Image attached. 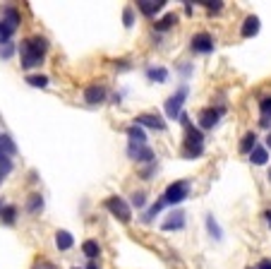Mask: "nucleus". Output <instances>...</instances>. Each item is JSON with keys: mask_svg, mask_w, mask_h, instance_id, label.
Returning a JSON list of instances; mask_svg holds the SVG:
<instances>
[{"mask_svg": "<svg viewBox=\"0 0 271 269\" xmlns=\"http://www.w3.org/2000/svg\"><path fill=\"white\" fill-rule=\"evenodd\" d=\"M173 24H178V17H175L173 12H171V15H166V17H161V20L156 22L154 27H156V32H168V29H171Z\"/></svg>", "mask_w": 271, "mask_h": 269, "instance_id": "20", "label": "nucleus"}, {"mask_svg": "<svg viewBox=\"0 0 271 269\" xmlns=\"http://www.w3.org/2000/svg\"><path fill=\"white\" fill-rule=\"evenodd\" d=\"M266 149H271V132L266 135Z\"/></svg>", "mask_w": 271, "mask_h": 269, "instance_id": "37", "label": "nucleus"}, {"mask_svg": "<svg viewBox=\"0 0 271 269\" xmlns=\"http://www.w3.org/2000/svg\"><path fill=\"white\" fill-rule=\"evenodd\" d=\"M206 228H209V233H211V238H216V240H221L223 238V233H221V226L216 224V219L209 214L206 216Z\"/></svg>", "mask_w": 271, "mask_h": 269, "instance_id": "26", "label": "nucleus"}, {"mask_svg": "<svg viewBox=\"0 0 271 269\" xmlns=\"http://www.w3.org/2000/svg\"><path fill=\"white\" fill-rule=\"evenodd\" d=\"M254 147H257V135H254V132H247V135L242 137V142H240V151H242V154H252Z\"/></svg>", "mask_w": 271, "mask_h": 269, "instance_id": "17", "label": "nucleus"}, {"mask_svg": "<svg viewBox=\"0 0 271 269\" xmlns=\"http://www.w3.org/2000/svg\"><path fill=\"white\" fill-rule=\"evenodd\" d=\"M127 156L140 163H154V151L147 144H130L127 147Z\"/></svg>", "mask_w": 271, "mask_h": 269, "instance_id": "8", "label": "nucleus"}, {"mask_svg": "<svg viewBox=\"0 0 271 269\" xmlns=\"http://www.w3.org/2000/svg\"><path fill=\"white\" fill-rule=\"evenodd\" d=\"M269 181H271V168H269Z\"/></svg>", "mask_w": 271, "mask_h": 269, "instance_id": "41", "label": "nucleus"}, {"mask_svg": "<svg viewBox=\"0 0 271 269\" xmlns=\"http://www.w3.org/2000/svg\"><path fill=\"white\" fill-rule=\"evenodd\" d=\"M55 245H58V250H70L75 245V238L70 236L67 231H58L55 233Z\"/></svg>", "mask_w": 271, "mask_h": 269, "instance_id": "15", "label": "nucleus"}, {"mask_svg": "<svg viewBox=\"0 0 271 269\" xmlns=\"http://www.w3.org/2000/svg\"><path fill=\"white\" fill-rule=\"evenodd\" d=\"M147 77H149L152 82H166V79H168V70H166V67H149V70H147Z\"/></svg>", "mask_w": 271, "mask_h": 269, "instance_id": "23", "label": "nucleus"}, {"mask_svg": "<svg viewBox=\"0 0 271 269\" xmlns=\"http://www.w3.org/2000/svg\"><path fill=\"white\" fill-rule=\"evenodd\" d=\"M163 205H166V202H163V200H159V202H156V205H154L152 209L147 212V216H144V221H152L154 216H156V214H159V212H161V209H163Z\"/></svg>", "mask_w": 271, "mask_h": 269, "instance_id": "29", "label": "nucleus"}, {"mask_svg": "<svg viewBox=\"0 0 271 269\" xmlns=\"http://www.w3.org/2000/svg\"><path fill=\"white\" fill-rule=\"evenodd\" d=\"M266 159H269V154H266V149H264V147H254V151L249 154V161L254 163V166H264V163H266Z\"/></svg>", "mask_w": 271, "mask_h": 269, "instance_id": "21", "label": "nucleus"}, {"mask_svg": "<svg viewBox=\"0 0 271 269\" xmlns=\"http://www.w3.org/2000/svg\"><path fill=\"white\" fill-rule=\"evenodd\" d=\"M183 226H185V214H183V212H173V214H171L161 224L163 231H180Z\"/></svg>", "mask_w": 271, "mask_h": 269, "instance_id": "13", "label": "nucleus"}, {"mask_svg": "<svg viewBox=\"0 0 271 269\" xmlns=\"http://www.w3.org/2000/svg\"><path fill=\"white\" fill-rule=\"evenodd\" d=\"M32 269H58V267H55L53 262H46V259H41V262H36Z\"/></svg>", "mask_w": 271, "mask_h": 269, "instance_id": "33", "label": "nucleus"}, {"mask_svg": "<svg viewBox=\"0 0 271 269\" xmlns=\"http://www.w3.org/2000/svg\"><path fill=\"white\" fill-rule=\"evenodd\" d=\"M106 97H108V92H106V86H101V84H89L87 89H84V101H87V104H91V106L103 104V101H106Z\"/></svg>", "mask_w": 271, "mask_h": 269, "instance_id": "10", "label": "nucleus"}, {"mask_svg": "<svg viewBox=\"0 0 271 269\" xmlns=\"http://www.w3.org/2000/svg\"><path fill=\"white\" fill-rule=\"evenodd\" d=\"M132 205L137 207V209H142V207L147 205V195H144V193H134V195H132Z\"/></svg>", "mask_w": 271, "mask_h": 269, "instance_id": "32", "label": "nucleus"}, {"mask_svg": "<svg viewBox=\"0 0 271 269\" xmlns=\"http://www.w3.org/2000/svg\"><path fill=\"white\" fill-rule=\"evenodd\" d=\"M0 151H3V154H8V156L17 154V144L10 140V135H0Z\"/></svg>", "mask_w": 271, "mask_h": 269, "instance_id": "22", "label": "nucleus"}, {"mask_svg": "<svg viewBox=\"0 0 271 269\" xmlns=\"http://www.w3.org/2000/svg\"><path fill=\"white\" fill-rule=\"evenodd\" d=\"M87 269H98V267H94V264H89V267Z\"/></svg>", "mask_w": 271, "mask_h": 269, "instance_id": "39", "label": "nucleus"}, {"mask_svg": "<svg viewBox=\"0 0 271 269\" xmlns=\"http://www.w3.org/2000/svg\"><path fill=\"white\" fill-rule=\"evenodd\" d=\"M226 113V108L223 106H218V108H204L202 113H199V128H204V130H211L214 125H218V118Z\"/></svg>", "mask_w": 271, "mask_h": 269, "instance_id": "6", "label": "nucleus"}, {"mask_svg": "<svg viewBox=\"0 0 271 269\" xmlns=\"http://www.w3.org/2000/svg\"><path fill=\"white\" fill-rule=\"evenodd\" d=\"M122 20H125V27H132V20H134V17H132V8H127V10H125Z\"/></svg>", "mask_w": 271, "mask_h": 269, "instance_id": "35", "label": "nucleus"}, {"mask_svg": "<svg viewBox=\"0 0 271 269\" xmlns=\"http://www.w3.org/2000/svg\"><path fill=\"white\" fill-rule=\"evenodd\" d=\"M0 221H5L8 226H12V224L17 221V207H15V205L0 207Z\"/></svg>", "mask_w": 271, "mask_h": 269, "instance_id": "16", "label": "nucleus"}, {"mask_svg": "<svg viewBox=\"0 0 271 269\" xmlns=\"http://www.w3.org/2000/svg\"><path fill=\"white\" fill-rule=\"evenodd\" d=\"M5 22L17 32V27H20V12L15 10V8H5Z\"/></svg>", "mask_w": 271, "mask_h": 269, "instance_id": "25", "label": "nucleus"}, {"mask_svg": "<svg viewBox=\"0 0 271 269\" xmlns=\"http://www.w3.org/2000/svg\"><path fill=\"white\" fill-rule=\"evenodd\" d=\"M72 269H79V267H72Z\"/></svg>", "mask_w": 271, "mask_h": 269, "instance_id": "43", "label": "nucleus"}, {"mask_svg": "<svg viewBox=\"0 0 271 269\" xmlns=\"http://www.w3.org/2000/svg\"><path fill=\"white\" fill-rule=\"evenodd\" d=\"M178 120L183 123V128H185L183 159H197V156H202V154H204V135H202V130L195 128V125L190 123L187 113H183Z\"/></svg>", "mask_w": 271, "mask_h": 269, "instance_id": "1", "label": "nucleus"}, {"mask_svg": "<svg viewBox=\"0 0 271 269\" xmlns=\"http://www.w3.org/2000/svg\"><path fill=\"white\" fill-rule=\"evenodd\" d=\"M249 269H257V267H249Z\"/></svg>", "mask_w": 271, "mask_h": 269, "instance_id": "42", "label": "nucleus"}, {"mask_svg": "<svg viewBox=\"0 0 271 269\" xmlns=\"http://www.w3.org/2000/svg\"><path fill=\"white\" fill-rule=\"evenodd\" d=\"M106 209H108V212L115 216L118 221H122V224H130V221H132L130 205H127L122 197H118V195H113V197H108V200H106Z\"/></svg>", "mask_w": 271, "mask_h": 269, "instance_id": "4", "label": "nucleus"}, {"mask_svg": "<svg viewBox=\"0 0 271 269\" xmlns=\"http://www.w3.org/2000/svg\"><path fill=\"white\" fill-rule=\"evenodd\" d=\"M12 34H15V29H12V27L5 20H0V43H8Z\"/></svg>", "mask_w": 271, "mask_h": 269, "instance_id": "27", "label": "nucleus"}, {"mask_svg": "<svg viewBox=\"0 0 271 269\" xmlns=\"http://www.w3.org/2000/svg\"><path fill=\"white\" fill-rule=\"evenodd\" d=\"M257 269H271V259H261L259 264H257Z\"/></svg>", "mask_w": 271, "mask_h": 269, "instance_id": "36", "label": "nucleus"}, {"mask_svg": "<svg viewBox=\"0 0 271 269\" xmlns=\"http://www.w3.org/2000/svg\"><path fill=\"white\" fill-rule=\"evenodd\" d=\"M202 5H206L209 10H214V12H218L221 8H223V3H221V0H216V3H202Z\"/></svg>", "mask_w": 271, "mask_h": 269, "instance_id": "34", "label": "nucleus"}, {"mask_svg": "<svg viewBox=\"0 0 271 269\" xmlns=\"http://www.w3.org/2000/svg\"><path fill=\"white\" fill-rule=\"evenodd\" d=\"M10 171H12V159L8 154H3V156H0V183L10 175Z\"/></svg>", "mask_w": 271, "mask_h": 269, "instance_id": "24", "label": "nucleus"}, {"mask_svg": "<svg viewBox=\"0 0 271 269\" xmlns=\"http://www.w3.org/2000/svg\"><path fill=\"white\" fill-rule=\"evenodd\" d=\"M264 216H266V224H269V226H271V209H269V212H266V214H264Z\"/></svg>", "mask_w": 271, "mask_h": 269, "instance_id": "38", "label": "nucleus"}, {"mask_svg": "<svg viewBox=\"0 0 271 269\" xmlns=\"http://www.w3.org/2000/svg\"><path fill=\"white\" fill-rule=\"evenodd\" d=\"M12 53H15V46H12L10 41L0 43V58H5V60H8V58H12Z\"/></svg>", "mask_w": 271, "mask_h": 269, "instance_id": "30", "label": "nucleus"}, {"mask_svg": "<svg viewBox=\"0 0 271 269\" xmlns=\"http://www.w3.org/2000/svg\"><path fill=\"white\" fill-rule=\"evenodd\" d=\"M27 82H29L32 86H41V89H44V86H48V77L46 75H29L27 77Z\"/></svg>", "mask_w": 271, "mask_h": 269, "instance_id": "28", "label": "nucleus"}, {"mask_svg": "<svg viewBox=\"0 0 271 269\" xmlns=\"http://www.w3.org/2000/svg\"><path fill=\"white\" fill-rule=\"evenodd\" d=\"M264 118H266V120H271V116H264Z\"/></svg>", "mask_w": 271, "mask_h": 269, "instance_id": "40", "label": "nucleus"}, {"mask_svg": "<svg viewBox=\"0 0 271 269\" xmlns=\"http://www.w3.org/2000/svg\"><path fill=\"white\" fill-rule=\"evenodd\" d=\"M127 137H130V144H147V132L140 125H130L127 128Z\"/></svg>", "mask_w": 271, "mask_h": 269, "instance_id": "14", "label": "nucleus"}, {"mask_svg": "<svg viewBox=\"0 0 271 269\" xmlns=\"http://www.w3.org/2000/svg\"><path fill=\"white\" fill-rule=\"evenodd\" d=\"M82 252H84L89 259H94L101 255V245H98L96 240H84V243H82Z\"/></svg>", "mask_w": 271, "mask_h": 269, "instance_id": "19", "label": "nucleus"}, {"mask_svg": "<svg viewBox=\"0 0 271 269\" xmlns=\"http://www.w3.org/2000/svg\"><path fill=\"white\" fill-rule=\"evenodd\" d=\"M46 51H48V39L46 36H41V34L29 36L27 41H22V48H20V53H22V67L29 70V67L41 65Z\"/></svg>", "mask_w": 271, "mask_h": 269, "instance_id": "2", "label": "nucleus"}, {"mask_svg": "<svg viewBox=\"0 0 271 269\" xmlns=\"http://www.w3.org/2000/svg\"><path fill=\"white\" fill-rule=\"evenodd\" d=\"M134 125H140V128H152V130H166V123H163L161 116H156V113H140V116L134 118Z\"/></svg>", "mask_w": 271, "mask_h": 269, "instance_id": "9", "label": "nucleus"}, {"mask_svg": "<svg viewBox=\"0 0 271 269\" xmlns=\"http://www.w3.org/2000/svg\"><path fill=\"white\" fill-rule=\"evenodd\" d=\"M192 51L195 53H211L214 51V36L206 32H199L192 36Z\"/></svg>", "mask_w": 271, "mask_h": 269, "instance_id": "7", "label": "nucleus"}, {"mask_svg": "<svg viewBox=\"0 0 271 269\" xmlns=\"http://www.w3.org/2000/svg\"><path fill=\"white\" fill-rule=\"evenodd\" d=\"M44 209V197L39 193H34V195H29V202H27V212L29 214H36V212H41Z\"/></svg>", "mask_w": 271, "mask_h": 269, "instance_id": "18", "label": "nucleus"}, {"mask_svg": "<svg viewBox=\"0 0 271 269\" xmlns=\"http://www.w3.org/2000/svg\"><path fill=\"white\" fill-rule=\"evenodd\" d=\"M0 156H3V151H0Z\"/></svg>", "mask_w": 271, "mask_h": 269, "instance_id": "44", "label": "nucleus"}, {"mask_svg": "<svg viewBox=\"0 0 271 269\" xmlns=\"http://www.w3.org/2000/svg\"><path fill=\"white\" fill-rule=\"evenodd\" d=\"M163 5H166V0H140V3H137L140 12L147 15V17H154L156 12H161Z\"/></svg>", "mask_w": 271, "mask_h": 269, "instance_id": "11", "label": "nucleus"}, {"mask_svg": "<svg viewBox=\"0 0 271 269\" xmlns=\"http://www.w3.org/2000/svg\"><path fill=\"white\" fill-rule=\"evenodd\" d=\"M190 197V183L187 181H175L166 188V193H163V202L166 205H180Z\"/></svg>", "mask_w": 271, "mask_h": 269, "instance_id": "3", "label": "nucleus"}, {"mask_svg": "<svg viewBox=\"0 0 271 269\" xmlns=\"http://www.w3.org/2000/svg\"><path fill=\"white\" fill-rule=\"evenodd\" d=\"M259 111L261 116H271V97H264L259 101Z\"/></svg>", "mask_w": 271, "mask_h": 269, "instance_id": "31", "label": "nucleus"}, {"mask_svg": "<svg viewBox=\"0 0 271 269\" xmlns=\"http://www.w3.org/2000/svg\"><path fill=\"white\" fill-rule=\"evenodd\" d=\"M257 32H259V17H257V15H249V17H245L240 34H242L245 39H252V36H257Z\"/></svg>", "mask_w": 271, "mask_h": 269, "instance_id": "12", "label": "nucleus"}, {"mask_svg": "<svg viewBox=\"0 0 271 269\" xmlns=\"http://www.w3.org/2000/svg\"><path fill=\"white\" fill-rule=\"evenodd\" d=\"M187 94H190V89H187V84H183V86H178V92L166 101V116L171 120L183 116V104H185V99H187Z\"/></svg>", "mask_w": 271, "mask_h": 269, "instance_id": "5", "label": "nucleus"}]
</instances>
